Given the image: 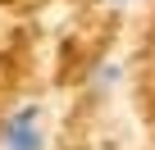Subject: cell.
I'll return each instance as SVG.
<instances>
[{
    "mask_svg": "<svg viewBox=\"0 0 155 150\" xmlns=\"http://www.w3.org/2000/svg\"><path fill=\"white\" fill-rule=\"evenodd\" d=\"M46 132H41V109L37 105H23L5 118V132H0V145L5 150H41Z\"/></svg>",
    "mask_w": 155,
    "mask_h": 150,
    "instance_id": "6da1fadb",
    "label": "cell"
},
{
    "mask_svg": "<svg viewBox=\"0 0 155 150\" xmlns=\"http://www.w3.org/2000/svg\"><path fill=\"white\" fill-rule=\"evenodd\" d=\"M110 5H132V0H110Z\"/></svg>",
    "mask_w": 155,
    "mask_h": 150,
    "instance_id": "7a4b0ae2",
    "label": "cell"
}]
</instances>
